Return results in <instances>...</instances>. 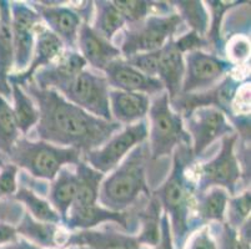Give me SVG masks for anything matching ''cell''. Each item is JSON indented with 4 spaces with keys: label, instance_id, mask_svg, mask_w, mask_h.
Masks as SVG:
<instances>
[{
    "label": "cell",
    "instance_id": "6da1fadb",
    "mask_svg": "<svg viewBox=\"0 0 251 249\" xmlns=\"http://www.w3.org/2000/svg\"><path fill=\"white\" fill-rule=\"evenodd\" d=\"M35 102L39 121L36 140L74 148L86 154L101 147L123 126L115 121L95 117L68 101L54 90H40L33 81L22 86Z\"/></svg>",
    "mask_w": 251,
    "mask_h": 249
},
{
    "label": "cell",
    "instance_id": "7a4b0ae2",
    "mask_svg": "<svg viewBox=\"0 0 251 249\" xmlns=\"http://www.w3.org/2000/svg\"><path fill=\"white\" fill-rule=\"evenodd\" d=\"M193 162L191 147L179 146L173 154L170 173L163 184L151 192L152 197L160 203L163 213L168 216L173 242L179 249H182L185 239L193 232L195 182L188 172Z\"/></svg>",
    "mask_w": 251,
    "mask_h": 249
},
{
    "label": "cell",
    "instance_id": "3957f363",
    "mask_svg": "<svg viewBox=\"0 0 251 249\" xmlns=\"http://www.w3.org/2000/svg\"><path fill=\"white\" fill-rule=\"evenodd\" d=\"M150 152L148 140L136 146L100 186L98 203L114 212L135 208L151 196L148 184Z\"/></svg>",
    "mask_w": 251,
    "mask_h": 249
},
{
    "label": "cell",
    "instance_id": "277c9868",
    "mask_svg": "<svg viewBox=\"0 0 251 249\" xmlns=\"http://www.w3.org/2000/svg\"><path fill=\"white\" fill-rule=\"evenodd\" d=\"M5 158L6 162L24 170L35 180L51 182L61 168L75 167L83 159V154L74 148L60 147L22 136Z\"/></svg>",
    "mask_w": 251,
    "mask_h": 249
},
{
    "label": "cell",
    "instance_id": "5b68a950",
    "mask_svg": "<svg viewBox=\"0 0 251 249\" xmlns=\"http://www.w3.org/2000/svg\"><path fill=\"white\" fill-rule=\"evenodd\" d=\"M149 117V146L150 161H160L164 157L173 156L179 146L191 147L190 136L184 126V118L171 107L166 92L152 97Z\"/></svg>",
    "mask_w": 251,
    "mask_h": 249
},
{
    "label": "cell",
    "instance_id": "8992f818",
    "mask_svg": "<svg viewBox=\"0 0 251 249\" xmlns=\"http://www.w3.org/2000/svg\"><path fill=\"white\" fill-rule=\"evenodd\" d=\"M184 23L175 11L169 14H154L143 23L124 29L120 52L123 59L136 54L160 50L177 34H182Z\"/></svg>",
    "mask_w": 251,
    "mask_h": 249
},
{
    "label": "cell",
    "instance_id": "52a82bcc",
    "mask_svg": "<svg viewBox=\"0 0 251 249\" xmlns=\"http://www.w3.org/2000/svg\"><path fill=\"white\" fill-rule=\"evenodd\" d=\"M236 142V134L224 137L221 140L220 151L215 155V157L205 163L195 164V195L202 193L214 187L224 188L229 193L230 197L239 193V183L243 181V175L235 154Z\"/></svg>",
    "mask_w": 251,
    "mask_h": 249
},
{
    "label": "cell",
    "instance_id": "ba28073f",
    "mask_svg": "<svg viewBox=\"0 0 251 249\" xmlns=\"http://www.w3.org/2000/svg\"><path fill=\"white\" fill-rule=\"evenodd\" d=\"M149 136L148 121L124 126L120 131L109 138L101 147L89 151L83 155V159L94 170L102 175L110 173L118 167L120 162L140 143L145 142Z\"/></svg>",
    "mask_w": 251,
    "mask_h": 249
},
{
    "label": "cell",
    "instance_id": "9c48e42d",
    "mask_svg": "<svg viewBox=\"0 0 251 249\" xmlns=\"http://www.w3.org/2000/svg\"><path fill=\"white\" fill-rule=\"evenodd\" d=\"M248 84H250V79L243 81L232 74H229L209 90L194 93H180L176 99L170 101V105L174 111L182 116V118L200 107H214L221 111L229 120L236 113L235 100L240 93L241 89Z\"/></svg>",
    "mask_w": 251,
    "mask_h": 249
},
{
    "label": "cell",
    "instance_id": "30bf717a",
    "mask_svg": "<svg viewBox=\"0 0 251 249\" xmlns=\"http://www.w3.org/2000/svg\"><path fill=\"white\" fill-rule=\"evenodd\" d=\"M184 80L181 93L206 91L215 86L236 68L227 59L210 51L198 50L184 55Z\"/></svg>",
    "mask_w": 251,
    "mask_h": 249
},
{
    "label": "cell",
    "instance_id": "8fae6325",
    "mask_svg": "<svg viewBox=\"0 0 251 249\" xmlns=\"http://www.w3.org/2000/svg\"><path fill=\"white\" fill-rule=\"evenodd\" d=\"M110 90L104 74L85 68L61 95L90 115L113 121L109 102Z\"/></svg>",
    "mask_w": 251,
    "mask_h": 249
},
{
    "label": "cell",
    "instance_id": "7c38bea8",
    "mask_svg": "<svg viewBox=\"0 0 251 249\" xmlns=\"http://www.w3.org/2000/svg\"><path fill=\"white\" fill-rule=\"evenodd\" d=\"M184 126L190 136L194 161H198L214 142L235 134L226 116L214 107L194 110L184 118Z\"/></svg>",
    "mask_w": 251,
    "mask_h": 249
},
{
    "label": "cell",
    "instance_id": "4fadbf2b",
    "mask_svg": "<svg viewBox=\"0 0 251 249\" xmlns=\"http://www.w3.org/2000/svg\"><path fill=\"white\" fill-rule=\"evenodd\" d=\"M10 23L14 46V70L23 72L33 58L35 27L42 24L39 14L29 3L10 1Z\"/></svg>",
    "mask_w": 251,
    "mask_h": 249
},
{
    "label": "cell",
    "instance_id": "5bb4252c",
    "mask_svg": "<svg viewBox=\"0 0 251 249\" xmlns=\"http://www.w3.org/2000/svg\"><path fill=\"white\" fill-rule=\"evenodd\" d=\"M145 202L136 205L135 208L125 212L110 211V209L104 208L99 203L91 205H81V207L73 205L67 218L64 221L63 226H65L68 230L74 232V230L94 229L95 227L100 225L114 223V225L122 228L124 232L133 234V232L136 230V226H139L136 213L145 204Z\"/></svg>",
    "mask_w": 251,
    "mask_h": 249
},
{
    "label": "cell",
    "instance_id": "9a60e30c",
    "mask_svg": "<svg viewBox=\"0 0 251 249\" xmlns=\"http://www.w3.org/2000/svg\"><path fill=\"white\" fill-rule=\"evenodd\" d=\"M29 4L39 14L43 24L63 41L65 50H76L77 34L83 24L76 9L60 5L61 1H30Z\"/></svg>",
    "mask_w": 251,
    "mask_h": 249
},
{
    "label": "cell",
    "instance_id": "2e32d148",
    "mask_svg": "<svg viewBox=\"0 0 251 249\" xmlns=\"http://www.w3.org/2000/svg\"><path fill=\"white\" fill-rule=\"evenodd\" d=\"M102 74L113 90L144 93L149 97L165 92L163 84L157 77L143 74L123 58L111 61Z\"/></svg>",
    "mask_w": 251,
    "mask_h": 249
},
{
    "label": "cell",
    "instance_id": "e0dca14e",
    "mask_svg": "<svg viewBox=\"0 0 251 249\" xmlns=\"http://www.w3.org/2000/svg\"><path fill=\"white\" fill-rule=\"evenodd\" d=\"M86 66L85 60L76 50H65L55 63L38 70L33 82L40 90H54L61 95Z\"/></svg>",
    "mask_w": 251,
    "mask_h": 249
},
{
    "label": "cell",
    "instance_id": "ac0fdd59",
    "mask_svg": "<svg viewBox=\"0 0 251 249\" xmlns=\"http://www.w3.org/2000/svg\"><path fill=\"white\" fill-rule=\"evenodd\" d=\"M65 51L63 41L45 26L44 24H39L35 27V44H34L33 58L28 68L23 72L10 74L8 81L9 84H17L23 86L26 82L33 81V77L38 70L55 63Z\"/></svg>",
    "mask_w": 251,
    "mask_h": 249
},
{
    "label": "cell",
    "instance_id": "d6986e66",
    "mask_svg": "<svg viewBox=\"0 0 251 249\" xmlns=\"http://www.w3.org/2000/svg\"><path fill=\"white\" fill-rule=\"evenodd\" d=\"M76 50L83 56L86 65L101 74L111 61L123 58L120 49L95 31L88 23H83L79 29Z\"/></svg>",
    "mask_w": 251,
    "mask_h": 249
},
{
    "label": "cell",
    "instance_id": "ffe728a7",
    "mask_svg": "<svg viewBox=\"0 0 251 249\" xmlns=\"http://www.w3.org/2000/svg\"><path fill=\"white\" fill-rule=\"evenodd\" d=\"M69 247H88L90 249H141L135 234L120 232L113 227L74 230L67 236L61 249Z\"/></svg>",
    "mask_w": 251,
    "mask_h": 249
},
{
    "label": "cell",
    "instance_id": "44dd1931",
    "mask_svg": "<svg viewBox=\"0 0 251 249\" xmlns=\"http://www.w3.org/2000/svg\"><path fill=\"white\" fill-rule=\"evenodd\" d=\"M184 71V55L176 49L174 40L168 41L159 50L156 77L163 84L164 90L169 96V101H173L181 93Z\"/></svg>",
    "mask_w": 251,
    "mask_h": 249
},
{
    "label": "cell",
    "instance_id": "7402d4cb",
    "mask_svg": "<svg viewBox=\"0 0 251 249\" xmlns=\"http://www.w3.org/2000/svg\"><path fill=\"white\" fill-rule=\"evenodd\" d=\"M109 102L113 121L124 127L145 120L149 113L151 99L144 93L124 92L111 89Z\"/></svg>",
    "mask_w": 251,
    "mask_h": 249
},
{
    "label": "cell",
    "instance_id": "603a6c76",
    "mask_svg": "<svg viewBox=\"0 0 251 249\" xmlns=\"http://www.w3.org/2000/svg\"><path fill=\"white\" fill-rule=\"evenodd\" d=\"M229 193L220 187H214L202 193H196L191 227L193 230L204 225L225 222Z\"/></svg>",
    "mask_w": 251,
    "mask_h": 249
},
{
    "label": "cell",
    "instance_id": "cb8c5ba5",
    "mask_svg": "<svg viewBox=\"0 0 251 249\" xmlns=\"http://www.w3.org/2000/svg\"><path fill=\"white\" fill-rule=\"evenodd\" d=\"M14 68V46L10 23V1L0 0V95L11 99L8 79Z\"/></svg>",
    "mask_w": 251,
    "mask_h": 249
},
{
    "label": "cell",
    "instance_id": "d4e9b609",
    "mask_svg": "<svg viewBox=\"0 0 251 249\" xmlns=\"http://www.w3.org/2000/svg\"><path fill=\"white\" fill-rule=\"evenodd\" d=\"M77 193V180L75 170L72 166L61 168L56 177L51 181L48 191V201L51 207L60 216L64 223L73 207Z\"/></svg>",
    "mask_w": 251,
    "mask_h": 249
},
{
    "label": "cell",
    "instance_id": "484cf974",
    "mask_svg": "<svg viewBox=\"0 0 251 249\" xmlns=\"http://www.w3.org/2000/svg\"><path fill=\"white\" fill-rule=\"evenodd\" d=\"M18 236L31 242L43 249H61L64 241L60 238V226L39 222L24 212L19 225L15 227Z\"/></svg>",
    "mask_w": 251,
    "mask_h": 249
},
{
    "label": "cell",
    "instance_id": "4316f807",
    "mask_svg": "<svg viewBox=\"0 0 251 249\" xmlns=\"http://www.w3.org/2000/svg\"><path fill=\"white\" fill-rule=\"evenodd\" d=\"M161 216H163V208L160 203L156 198L150 196L149 200L136 213L138 223L140 226L136 239L141 247L145 246L154 248L159 243L161 236Z\"/></svg>",
    "mask_w": 251,
    "mask_h": 249
},
{
    "label": "cell",
    "instance_id": "83f0119b",
    "mask_svg": "<svg viewBox=\"0 0 251 249\" xmlns=\"http://www.w3.org/2000/svg\"><path fill=\"white\" fill-rule=\"evenodd\" d=\"M91 26L106 40L113 43L116 34L124 30L127 24L113 1L98 0L94 1V22Z\"/></svg>",
    "mask_w": 251,
    "mask_h": 249
},
{
    "label": "cell",
    "instance_id": "f1b7e54d",
    "mask_svg": "<svg viewBox=\"0 0 251 249\" xmlns=\"http://www.w3.org/2000/svg\"><path fill=\"white\" fill-rule=\"evenodd\" d=\"M239 1H221V0H209L205 1L206 9L209 11L210 23L207 27L206 39L207 49L210 52L219 55V56H225V41L221 35V26H223L225 14L234 8Z\"/></svg>",
    "mask_w": 251,
    "mask_h": 249
},
{
    "label": "cell",
    "instance_id": "f546056e",
    "mask_svg": "<svg viewBox=\"0 0 251 249\" xmlns=\"http://www.w3.org/2000/svg\"><path fill=\"white\" fill-rule=\"evenodd\" d=\"M123 17L126 20L127 26H134L154 14H169L174 9L169 1H151V0H113ZM126 26V27H127Z\"/></svg>",
    "mask_w": 251,
    "mask_h": 249
},
{
    "label": "cell",
    "instance_id": "4dcf8cb0",
    "mask_svg": "<svg viewBox=\"0 0 251 249\" xmlns=\"http://www.w3.org/2000/svg\"><path fill=\"white\" fill-rule=\"evenodd\" d=\"M75 175L77 180V193L73 205L97 204L99 191L105 175L90 167L84 159L75 166Z\"/></svg>",
    "mask_w": 251,
    "mask_h": 249
},
{
    "label": "cell",
    "instance_id": "1f68e13d",
    "mask_svg": "<svg viewBox=\"0 0 251 249\" xmlns=\"http://www.w3.org/2000/svg\"><path fill=\"white\" fill-rule=\"evenodd\" d=\"M14 200L23 203L26 208V213L30 214L34 219L39 222L52 223V225L61 226V218L56 211L51 207L49 201L44 200L42 196H38L31 187H26L25 184L18 186L17 192L14 193Z\"/></svg>",
    "mask_w": 251,
    "mask_h": 249
},
{
    "label": "cell",
    "instance_id": "d6a6232c",
    "mask_svg": "<svg viewBox=\"0 0 251 249\" xmlns=\"http://www.w3.org/2000/svg\"><path fill=\"white\" fill-rule=\"evenodd\" d=\"M11 100H13V113L17 120L18 129L22 136L26 137V135L31 131L33 127L36 126L39 121V111L35 102L28 93L25 92L22 86L17 84H10Z\"/></svg>",
    "mask_w": 251,
    "mask_h": 249
},
{
    "label": "cell",
    "instance_id": "836d02e7",
    "mask_svg": "<svg viewBox=\"0 0 251 249\" xmlns=\"http://www.w3.org/2000/svg\"><path fill=\"white\" fill-rule=\"evenodd\" d=\"M173 6L175 13L182 20L185 26H188L190 30L195 31L199 35H206L207 27H209L210 17L209 11L205 6L204 1L199 0H190V1H182V0H175L169 1Z\"/></svg>",
    "mask_w": 251,
    "mask_h": 249
},
{
    "label": "cell",
    "instance_id": "e575fe53",
    "mask_svg": "<svg viewBox=\"0 0 251 249\" xmlns=\"http://www.w3.org/2000/svg\"><path fill=\"white\" fill-rule=\"evenodd\" d=\"M20 135L13 107L8 99L0 95V155L5 158L14 147Z\"/></svg>",
    "mask_w": 251,
    "mask_h": 249
},
{
    "label": "cell",
    "instance_id": "d590c367",
    "mask_svg": "<svg viewBox=\"0 0 251 249\" xmlns=\"http://www.w3.org/2000/svg\"><path fill=\"white\" fill-rule=\"evenodd\" d=\"M250 211L251 193L249 188L229 198L226 213H225V222L234 229H239L248 219H250Z\"/></svg>",
    "mask_w": 251,
    "mask_h": 249
},
{
    "label": "cell",
    "instance_id": "8d00e7d4",
    "mask_svg": "<svg viewBox=\"0 0 251 249\" xmlns=\"http://www.w3.org/2000/svg\"><path fill=\"white\" fill-rule=\"evenodd\" d=\"M218 249H250V242L241 238L237 229L230 227L226 222L210 225Z\"/></svg>",
    "mask_w": 251,
    "mask_h": 249
},
{
    "label": "cell",
    "instance_id": "74e56055",
    "mask_svg": "<svg viewBox=\"0 0 251 249\" xmlns=\"http://www.w3.org/2000/svg\"><path fill=\"white\" fill-rule=\"evenodd\" d=\"M182 249H218L210 225L196 228L186 237Z\"/></svg>",
    "mask_w": 251,
    "mask_h": 249
},
{
    "label": "cell",
    "instance_id": "f35d334b",
    "mask_svg": "<svg viewBox=\"0 0 251 249\" xmlns=\"http://www.w3.org/2000/svg\"><path fill=\"white\" fill-rule=\"evenodd\" d=\"M225 55L227 60L237 65L250 58V40L248 36H234L225 44Z\"/></svg>",
    "mask_w": 251,
    "mask_h": 249
},
{
    "label": "cell",
    "instance_id": "ab89813d",
    "mask_svg": "<svg viewBox=\"0 0 251 249\" xmlns=\"http://www.w3.org/2000/svg\"><path fill=\"white\" fill-rule=\"evenodd\" d=\"M18 177L19 168L14 164L5 161L0 166V200L14 196L18 189Z\"/></svg>",
    "mask_w": 251,
    "mask_h": 249
},
{
    "label": "cell",
    "instance_id": "60d3db41",
    "mask_svg": "<svg viewBox=\"0 0 251 249\" xmlns=\"http://www.w3.org/2000/svg\"><path fill=\"white\" fill-rule=\"evenodd\" d=\"M127 64L135 68L143 74L148 76L156 77L157 74V63H159V50L150 52H141L136 54L129 59H125Z\"/></svg>",
    "mask_w": 251,
    "mask_h": 249
},
{
    "label": "cell",
    "instance_id": "b9f144b4",
    "mask_svg": "<svg viewBox=\"0 0 251 249\" xmlns=\"http://www.w3.org/2000/svg\"><path fill=\"white\" fill-rule=\"evenodd\" d=\"M174 45L182 55L191 51H198V50H204V51L209 50L206 39L193 30L180 34L179 38L174 39Z\"/></svg>",
    "mask_w": 251,
    "mask_h": 249
},
{
    "label": "cell",
    "instance_id": "7bdbcfd3",
    "mask_svg": "<svg viewBox=\"0 0 251 249\" xmlns=\"http://www.w3.org/2000/svg\"><path fill=\"white\" fill-rule=\"evenodd\" d=\"M160 228H161L160 241H159V243L151 249H175L174 242H173V234H171L170 222H169L168 216L164 213L163 216H161Z\"/></svg>",
    "mask_w": 251,
    "mask_h": 249
},
{
    "label": "cell",
    "instance_id": "ee69618b",
    "mask_svg": "<svg viewBox=\"0 0 251 249\" xmlns=\"http://www.w3.org/2000/svg\"><path fill=\"white\" fill-rule=\"evenodd\" d=\"M17 229L13 225L5 222H0V246L8 244L18 238Z\"/></svg>",
    "mask_w": 251,
    "mask_h": 249
},
{
    "label": "cell",
    "instance_id": "f6af8a7d",
    "mask_svg": "<svg viewBox=\"0 0 251 249\" xmlns=\"http://www.w3.org/2000/svg\"><path fill=\"white\" fill-rule=\"evenodd\" d=\"M0 249H43L40 247L35 246L31 242L26 241L23 237H18L15 241L10 242L8 244H4V246H0Z\"/></svg>",
    "mask_w": 251,
    "mask_h": 249
},
{
    "label": "cell",
    "instance_id": "bcb514c9",
    "mask_svg": "<svg viewBox=\"0 0 251 249\" xmlns=\"http://www.w3.org/2000/svg\"><path fill=\"white\" fill-rule=\"evenodd\" d=\"M67 249H90V248H88V247H69V248Z\"/></svg>",
    "mask_w": 251,
    "mask_h": 249
},
{
    "label": "cell",
    "instance_id": "7dc6e473",
    "mask_svg": "<svg viewBox=\"0 0 251 249\" xmlns=\"http://www.w3.org/2000/svg\"><path fill=\"white\" fill-rule=\"evenodd\" d=\"M4 162H5V159H4V157L1 156V155H0V166H1V164H3Z\"/></svg>",
    "mask_w": 251,
    "mask_h": 249
}]
</instances>
